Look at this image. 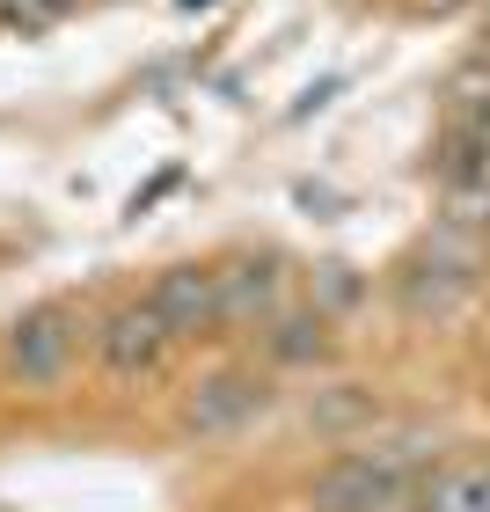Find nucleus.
<instances>
[{"label": "nucleus", "mask_w": 490, "mask_h": 512, "mask_svg": "<svg viewBox=\"0 0 490 512\" xmlns=\"http://www.w3.org/2000/svg\"><path fill=\"white\" fill-rule=\"evenodd\" d=\"M264 352L278 366H322L330 359V315H271V337H264Z\"/></svg>", "instance_id": "obj_8"}, {"label": "nucleus", "mask_w": 490, "mask_h": 512, "mask_svg": "<svg viewBox=\"0 0 490 512\" xmlns=\"http://www.w3.org/2000/svg\"><path fill=\"white\" fill-rule=\"evenodd\" d=\"M454 139H461V147H483V154H490V96L454 110Z\"/></svg>", "instance_id": "obj_11"}, {"label": "nucleus", "mask_w": 490, "mask_h": 512, "mask_svg": "<svg viewBox=\"0 0 490 512\" xmlns=\"http://www.w3.org/2000/svg\"><path fill=\"white\" fill-rule=\"evenodd\" d=\"M161 322H169L176 337H213L220 330V271L213 264H176V271H161V286L147 293Z\"/></svg>", "instance_id": "obj_6"}, {"label": "nucleus", "mask_w": 490, "mask_h": 512, "mask_svg": "<svg viewBox=\"0 0 490 512\" xmlns=\"http://www.w3.org/2000/svg\"><path fill=\"white\" fill-rule=\"evenodd\" d=\"M469 293H476V256H454L439 242H425V256H417V264L403 271V286H395V300H403L410 322H447Z\"/></svg>", "instance_id": "obj_5"}, {"label": "nucleus", "mask_w": 490, "mask_h": 512, "mask_svg": "<svg viewBox=\"0 0 490 512\" xmlns=\"http://www.w3.org/2000/svg\"><path fill=\"white\" fill-rule=\"evenodd\" d=\"M417 498H425V512H490V461H476V469H447V476H432Z\"/></svg>", "instance_id": "obj_9"}, {"label": "nucleus", "mask_w": 490, "mask_h": 512, "mask_svg": "<svg viewBox=\"0 0 490 512\" xmlns=\"http://www.w3.org/2000/svg\"><path fill=\"white\" fill-rule=\"evenodd\" d=\"M264 410H271V381L256 374V366H227V374H205L191 395H183L176 417H183V432H198V439H235Z\"/></svg>", "instance_id": "obj_3"}, {"label": "nucleus", "mask_w": 490, "mask_h": 512, "mask_svg": "<svg viewBox=\"0 0 490 512\" xmlns=\"http://www.w3.org/2000/svg\"><path fill=\"white\" fill-rule=\"evenodd\" d=\"M417 8H432V15H439V8H461V0H417Z\"/></svg>", "instance_id": "obj_13"}, {"label": "nucleus", "mask_w": 490, "mask_h": 512, "mask_svg": "<svg viewBox=\"0 0 490 512\" xmlns=\"http://www.w3.org/2000/svg\"><path fill=\"white\" fill-rule=\"evenodd\" d=\"M169 344H176V330L161 322L154 300H125V308H118V315H103V330H96V352H103V366H110L118 381L161 374Z\"/></svg>", "instance_id": "obj_4"}, {"label": "nucleus", "mask_w": 490, "mask_h": 512, "mask_svg": "<svg viewBox=\"0 0 490 512\" xmlns=\"http://www.w3.org/2000/svg\"><path fill=\"white\" fill-rule=\"evenodd\" d=\"M81 337H88V322H81L74 300H44V308L8 322V337H0V366H8L15 388H52V381L74 374Z\"/></svg>", "instance_id": "obj_1"}, {"label": "nucleus", "mask_w": 490, "mask_h": 512, "mask_svg": "<svg viewBox=\"0 0 490 512\" xmlns=\"http://www.w3.org/2000/svg\"><path fill=\"white\" fill-rule=\"evenodd\" d=\"M447 227H469V235H490V176H447V205H439Z\"/></svg>", "instance_id": "obj_10"}, {"label": "nucleus", "mask_w": 490, "mask_h": 512, "mask_svg": "<svg viewBox=\"0 0 490 512\" xmlns=\"http://www.w3.org/2000/svg\"><path fill=\"white\" fill-rule=\"evenodd\" d=\"M410 461L417 447H366V454H344L337 469L315 476L308 505L315 512H395L410 498Z\"/></svg>", "instance_id": "obj_2"}, {"label": "nucleus", "mask_w": 490, "mask_h": 512, "mask_svg": "<svg viewBox=\"0 0 490 512\" xmlns=\"http://www.w3.org/2000/svg\"><path fill=\"white\" fill-rule=\"evenodd\" d=\"M286 308V271L271 256H242V264H220V330H256Z\"/></svg>", "instance_id": "obj_7"}, {"label": "nucleus", "mask_w": 490, "mask_h": 512, "mask_svg": "<svg viewBox=\"0 0 490 512\" xmlns=\"http://www.w3.org/2000/svg\"><path fill=\"white\" fill-rule=\"evenodd\" d=\"M315 293H322V308H352V300H359V278L344 271V264H322V271H315Z\"/></svg>", "instance_id": "obj_12"}]
</instances>
